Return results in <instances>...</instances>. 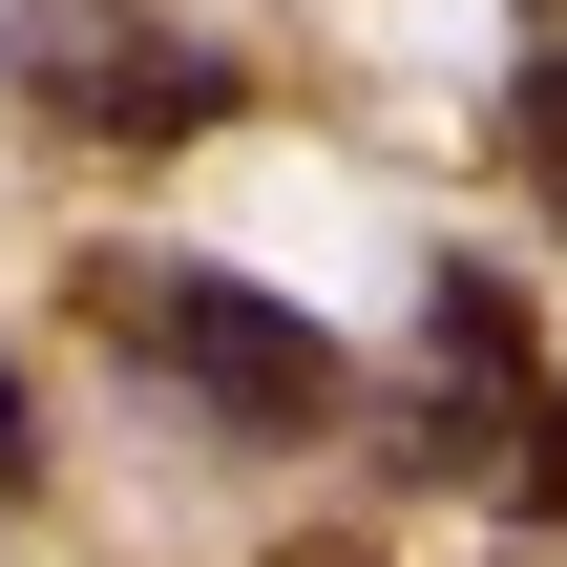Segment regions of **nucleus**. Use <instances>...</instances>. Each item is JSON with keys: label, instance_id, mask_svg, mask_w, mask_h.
<instances>
[{"label": "nucleus", "instance_id": "0eeeda50", "mask_svg": "<svg viewBox=\"0 0 567 567\" xmlns=\"http://www.w3.org/2000/svg\"><path fill=\"white\" fill-rule=\"evenodd\" d=\"M295 567H379V547H295Z\"/></svg>", "mask_w": 567, "mask_h": 567}, {"label": "nucleus", "instance_id": "6e6552de", "mask_svg": "<svg viewBox=\"0 0 567 567\" xmlns=\"http://www.w3.org/2000/svg\"><path fill=\"white\" fill-rule=\"evenodd\" d=\"M547 21H567V0H547Z\"/></svg>", "mask_w": 567, "mask_h": 567}, {"label": "nucleus", "instance_id": "20e7f679", "mask_svg": "<svg viewBox=\"0 0 567 567\" xmlns=\"http://www.w3.org/2000/svg\"><path fill=\"white\" fill-rule=\"evenodd\" d=\"M505 168L567 210V63H526V84H505Z\"/></svg>", "mask_w": 567, "mask_h": 567}, {"label": "nucleus", "instance_id": "f257e3e1", "mask_svg": "<svg viewBox=\"0 0 567 567\" xmlns=\"http://www.w3.org/2000/svg\"><path fill=\"white\" fill-rule=\"evenodd\" d=\"M84 316L168 379V400H210V421H252V442H316L358 379H337V337L295 316V295H252V274H189V252H105L84 274Z\"/></svg>", "mask_w": 567, "mask_h": 567}, {"label": "nucleus", "instance_id": "423d86ee", "mask_svg": "<svg viewBox=\"0 0 567 567\" xmlns=\"http://www.w3.org/2000/svg\"><path fill=\"white\" fill-rule=\"evenodd\" d=\"M0 484H21V379H0Z\"/></svg>", "mask_w": 567, "mask_h": 567}, {"label": "nucleus", "instance_id": "f03ea898", "mask_svg": "<svg viewBox=\"0 0 567 567\" xmlns=\"http://www.w3.org/2000/svg\"><path fill=\"white\" fill-rule=\"evenodd\" d=\"M0 84L63 105V126H105V147L231 126V42H189V21H147V0H0Z\"/></svg>", "mask_w": 567, "mask_h": 567}, {"label": "nucleus", "instance_id": "7ed1b4c3", "mask_svg": "<svg viewBox=\"0 0 567 567\" xmlns=\"http://www.w3.org/2000/svg\"><path fill=\"white\" fill-rule=\"evenodd\" d=\"M442 379H484V400H547V379H526V295H505V274H442Z\"/></svg>", "mask_w": 567, "mask_h": 567}, {"label": "nucleus", "instance_id": "39448f33", "mask_svg": "<svg viewBox=\"0 0 567 567\" xmlns=\"http://www.w3.org/2000/svg\"><path fill=\"white\" fill-rule=\"evenodd\" d=\"M526 526H567V400H526Z\"/></svg>", "mask_w": 567, "mask_h": 567}]
</instances>
